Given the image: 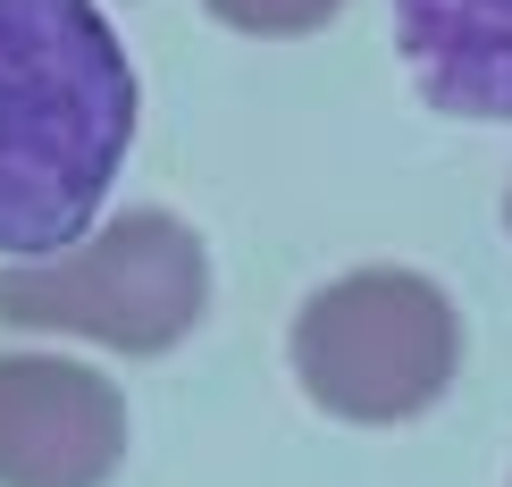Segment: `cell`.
<instances>
[{
    "label": "cell",
    "instance_id": "obj_1",
    "mask_svg": "<svg viewBox=\"0 0 512 487\" xmlns=\"http://www.w3.org/2000/svg\"><path fill=\"white\" fill-rule=\"evenodd\" d=\"M135 110L126 42L93 0H0V269L93 236Z\"/></svg>",
    "mask_w": 512,
    "mask_h": 487
},
{
    "label": "cell",
    "instance_id": "obj_2",
    "mask_svg": "<svg viewBox=\"0 0 512 487\" xmlns=\"http://www.w3.org/2000/svg\"><path fill=\"white\" fill-rule=\"evenodd\" d=\"M202 311H210V244L160 202L101 219L59 261L0 269V328L68 336V345H101L126 362L177 353L202 328Z\"/></svg>",
    "mask_w": 512,
    "mask_h": 487
},
{
    "label": "cell",
    "instance_id": "obj_3",
    "mask_svg": "<svg viewBox=\"0 0 512 487\" xmlns=\"http://www.w3.org/2000/svg\"><path fill=\"white\" fill-rule=\"evenodd\" d=\"M294 387L345 429H403L437 412L462 370V311L429 269H345L286 328Z\"/></svg>",
    "mask_w": 512,
    "mask_h": 487
},
{
    "label": "cell",
    "instance_id": "obj_4",
    "mask_svg": "<svg viewBox=\"0 0 512 487\" xmlns=\"http://www.w3.org/2000/svg\"><path fill=\"white\" fill-rule=\"evenodd\" d=\"M126 395L76 353H0V487H110Z\"/></svg>",
    "mask_w": 512,
    "mask_h": 487
},
{
    "label": "cell",
    "instance_id": "obj_5",
    "mask_svg": "<svg viewBox=\"0 0 512 487\" xmlns=\"http://www.w3.org/2000/svg\"><path fill=\"white\" fill-rule=\"evenodd\" d=\"M387 9L429 110L512 126V0H387Z\"/></svg>",
    "mask_w": 512,
    "mask_h": 487
},
{
    "label": "cell",
    "instance_id": "obj_6",
    "mask_svg": "<svg viewBox=\"0 0 512 487\" xmlns=\"http://www.w3.org/2000/svg\"><path fill=\"white\" fill-rule=\"evenodd\" d=\"M227 34L252 42H286V34H319L328 17H345V0H202Z\"/></svg>",
    "mask_w": 512,
    "mask_h": 487
},
{
    "label": "cell",
    "instance_id": "obj_7",
    "mask_svg": "<svg viewBox=\"0 0 512 487\" xmlns=\"http://www.w3.org/2000/svg\"><path fill=\"white\" fill-rule=\"evenodd\" d=\"M504 227H512V185H504Z\"/></svg>",
    "mask_w": 512,
    "mask_h": 487
}]
</instances>
